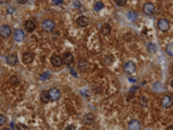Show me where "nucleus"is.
Returning a JSON list of instances; mask_svg holds the SVG:
<instances>
[{
	"label": "nucleus",
	"mask_w": 173,
	"mask_h": 130,
	"mask_svg": "<svg viewBox=\"0 0 173 130\" xmlns=\"http://www.w3.org/2000/svg\"><path fill=\"white\" fill-rule=\"evenodd\" d=\"M161 105L163 106V108H171V106L173 105V99H172V96L171 95H163L162 96V99H161Z\"/></svg>",
	"instance_id": "1"
},
{
	"label": "nucleus",
	"mask_w": 173,
	"mask_h": 130,
	"mask_svg": "<svg viewBox=\"0 0 173 130\" xmlns=\"http://www.w3.org/2000/svg\"><path fill=\"white\" fill-rule=\"evenodd\" d=\"M54 21L53 20H50V19H46L43 21V24H41V29H43L44 31L46 32H50V31H53L54 30Z\"/></svg>",
	"instance_id": "2"
},
{
	"label": "nucleus",
	"mask_w": 173,
	"mask_h": 130,
	"mask_svg": "<svg viewBox=\"0 0 173 130\" xmlns=\"http://www.w3.org/2000/svg\"><path fill=\"white\" fill-rule=\"evenodd\" d=\"M154 11H156V6H154L152 3H144L143 4V13L146 14V15H153Z\"/></svg>",
	"instance_id": "3"
},
{
	"label": "nucleus",
	"mask_w": 173,
	"mask_h": 130,
	"mask_svg": "<svg viewBox=\"0 0 173 130\" xmlns=\"http://www.w3.org/2000/svg\"><path fill=\"white\" fill-rule=\"evenodd\" d=\"M158 29H159L161 31H163V32H166V31H168L169 30V21H168L167 19H159L158 20Z\"/></svg>",
	"instance_id": "4"
},
{
	"label": "nucleus",
	"mask_w": 173,
	"mask_h": 130,
	"mask_svg": "<svg viewBox=\"0 0 173 130\" xmlns=\"http://www.w3.org/2000/svg\"><path fill=\"white\" fill-rule=\"evenodd\" d=\"M48 93H49L50 101H57V100H59V98H60L59 89H57V88H51V89L48 90Z\"/></svg>",
	"instance_id": "5"
},
{
	"label": "nucleus",
	"mask_w": 173,
	"mask_h": 130,
	"mask_svg": "<svg viewBox=\"0 0 173 130\" xmlns=\"http://www.w3.org/2000/svg\"><path fill=\"white\" fill-rule=\"evenodd\" d=\"M10 34H11V28L9 25H6V24L1 25V28H0V35H1V38H4V39L9 38Z\"/></svg>",
	"instance_id": "6"
},
{
	"label": "nucleus",
	"mask_w": 173,
	"mask_h": 130,
	"mask_svg": "<svg viewBox=\"0 0 173 130\" xmlns=\"http://www.w3.org/2000/svg\"><path fill=\"white\" fill-rule=\"evenodd\" d=\"M35 28H36V24H35V21L33 20V19H29V20L25 21L24 29H25L28 32H33V31L35 30Z\"/></svg>",
	"instance_id": "7"
},
{
	"label": "nucleus",
	"mask_w": 173,
	"mask_h": 130,
	"mask_svg": "<svg viewBox=\"0 0 173 130\" xmlns=\"http://www.w3.org/2000/svg\"><path fill=\"white\" fill-rule=\"evenodd\" d=\"M123 69L127 74H133L135 71V64L133 61H127L123 65Z\"/></svg>",
	"instance_id": "8"
},
{
	"label": "nucleus",
	"mask_w": 173,
	"mask_h": 130,
	"mask_svg": "<svg viewBox=\"0 0 173 130\" xmlns=\"http://www.w3.org/2000/svg\"><path fill=\"white\" fill-rule=\"evenodd\" d=\"M50 61H51V65L53 66H62V64H63V58H60L59 55H51V58H50Z\"/></svg>",
	"instance_id": "9"
},
{
	"label": "nucleus",
	"mask_w": 173,
	"mask_h": 130,
	"mask_svg": "<svg viewBox=\"0 0 173 130\" xmlns=\"http://www.w3.org/2000/svg\"><path fill=\"white\" fill-rule=\"evenodd\" d=\"M13 36H14V40L16 41H23L25 39V32L23 31L21 29H16L15 31L13 32Z\"/></svg>",
	"instance_id": "10"
},
{
	"label": "nucleus",
	"mask_w": 173,
	"mask_h": 130,
	"mask_svg": "<svg viewBox=\"0 0 173 130\" xmlns=\"http://www.w3.org/2000/svg\"><path fill=\"white\" fill-rule=\"evenodd\" d=\"M73 61H74V57H73L72 53H65L63 55V63L65 65H72Z\"/></svg>",
	"instance_id": "11"
},
{
	"label": "nucleus",
	"mask_w": 173,
	"mask_h": 130,
	"mask_svg": "<svg viewBox=\"0 0 173 130\" xmlns=\"http://www.w3.org/2000/svg\"><path fill=\"white\" fill-rule=\"evenodd\" d=\"M33 60H34V54L30 52H26L23 54V63L24 64H30Z\"/></svg>",
	"instance_id": "12"
},
{
	"label": "nucleus",
	"mask_w": 173,
	"mask_h": 130,
	"mask_svg": "<svg viewBox=\"0 0 173 130\" xmlns=\"http://www.w3.org/2000/svg\"><path fill=\"white\" fill-rule=\"evenodd\" d=\"M77 24L80 28H85V26L89 25V20H88L87 16H79L77 19Z\"/></svg>",
	"instance_id": "13"
},
{
	"label": "nucleus",
	"mask_w": 173,
	"mask_h": 130,
	"mask_svg": "<svg viewBox=\"0 0 173 130\" xmlns=\"http://www.w3.org/2000/svg\"><path fill=\"white\" fill-rule=\"evenodd\" d=\"M128 129L129 130H141V123L138 120H130L128 124Z\"/></svg>",
	"instance_id": "14"
},
{
	"label": "nucleus",
	"mask_w": 173,
	"mask_h": 130,
	"mask_svg": "<svg viewBox=\"0 0 173 130\" xmlns=\"http://www.w3.org/2000/svg\"><path fill=\"white\" fill-rule=\"evenodd\" d=\"M6 63L9 65H16L18 63V58H16V55L15 54H10V55H8L6 57Z\"/></svg>",
	"instance_id": "15"
},
{
	"label": "nucleus",
	"mask_w": 173,
	"mask_h": 130,
	"mask_svg": "<svg viewBox=\"0 0 173 130\" xmlns=\"http://www.w3.org/2000/svg\"><path fill=\"white\" fill-rule=\"evenodd\" d=\"M110 30H112V28L108 24H103L100 26V34L102 35H109L110 34Z\"/></svg>",
	"instance_id": "16"
},
{
	"label": "nucleus",
	"mask_w": 173,
	"mask_h": 130,
	"mask_svg": "<svg viewBox=\"0 0 173 130\" xmlns=\"http://www.w3.org/2000/svg\"><path fill=\"white\" fill-rule=\"evenodd\" d=\"M40 99H41V103H48V101H50V98H49V93L48 91H43L40 94Z\"/></svg>",
	"instance_id": "17"
},
{
	"label": "nucleus",
	"mask_w": 173,
	"mask_h": 130,
	"mask_svg": "<svg viewBox=\"0 0 173 130\" xmlns=\"http://www.w3.org/2000/svg\"><path fill=\"white\" fill-rule=\"evenodd\" d=\"M84 123L88 124V125H90L94 123V117H93L92 114H87L85 117H84Z\"/></svg>",
	"instance_id": "18"
},
{
	"label": "nucleus",
	"mask_w": 173,
	"mask_h": 130,
	"mask_svg": "<svg viewBox=\"0 0 173 130\" xmlns=\"http://www.w3.org/2000/svg\"><path fill=\"white\" fill-rule=\"evenodd\" d=\"M78 66H79V69H80V70H87V69H88V63L85 61V60L82 59L80 61H79Z\"/></svg>",
	"instance_id": "19"
},
{
	"label": "nucleus",
	"mask_w": 173,
	"mask_h": 130,
	"mask_svg": "<svg viewBox=\"0 0 173 130\" xmlns=\"http://www.w3.org/2000/svg\"><path fill=\"white\" fill-rule=\"evenodd\" d=\"M166 53H167V55H169V57H173V43L168 44L166 46Z\"/></svg>",
	"instance_id": "20"
},
{
	"label": "nucleus",
	"mask_w": 173,
	"mask_h": 130,
	"mask_svg": "<svg viewBox=\"0 0 173 130\" xmlns=\"http://www.w3.org/2000/svg\"><path fill=\"white\" fill-rule=\"evenodd\" d=\"M102 9H103V4L102 3L98 1V3L94 4V10L95 11H99V10H102Z\"/></svg>",
	"instance_id": "21"
},
{
	"label": "nucleus",
	"mask_w": 173,
	"mask_h": 130,
	"mask_svg": "<svg viewBox=\"0 0 173 130\" xmlns=\"http://www.w3.org/2000/svg\"><path fill=\"white\" fill-rule=\"evenodd\" d=\"M128 18L130 20H135V18H137V14L135 13H132V11H129L128 13Z\"/></svg>",
	"instance_id": "22"
},
{
	"label": "nucleus",
	"mask_w": 173,
	"mask_h": 130,
	"mask_svg": "<svg viewBox=\"0 0 173 130\" xmlns=\"http://www.w3.org/2000/svg\"><path fill=\"white\" fill-rule=\"evenodd\" d=\"M115 4L118 6H124L127 3H125V0H115Z\"/></svg>",
	"instance_id": "23"
},
{
	"label": "nucleus",
	"mask_w": 173,
	"mask_h": 130,
	"mask_svg": "<svg viewBox=\"0 0 173 130\" xmlns=\"http://www.w3.org/2000/svg\"><path fill=\"white\" fill-rule=\"evenodd\" d=\"M10 83L13 85H18V78L16 76H11L10 78Z\"/></svg>",
	"instance_id": "24"
},
{
	"label": "nucleus",
	"mask_w": 173,
	"mask_h": 130,
	"mask_svg": "<svg viewBox=\"0 0 173 130\" xmlns=\"http://www.w3.org/2000/svg\"><path fill=\"white\" fill-rule=\"evenodd\" d=\"M48 78H49V73H45V74H43V75H40L41 80H45V79H48Z\"/></svg>",
	"instance_id": "25"
},
{
	"label": "nucleus",
	"mask_w": 173,
	"mask_h": 130,
	"mask_svg": "<svg viewBox=\"0 0 173 130\" xmlns=\"http://www.w3.org/2000/svg\"><path fill=\"white\" fill-rule=\"evenodd\" d=\"M3 123H5V117L1 114V115H0V124L3 125Z\"/></svg>",
	"instance_id": "26"
},
{
	"label": "nucleus",
	"mask_w": 173,
	"mask_h": 130,
	"mask_svg": "<svg viewBox=\"0 0 173 130\" xmlns=\"http://www.w3.org/2000/svg\"><path fill=\"white\" fill-rule=\"evenodd\" d=\"M65 130H75V126L74 125H69V126L65 128Z\"/></svg>",
	"instance_id": "27"
},
{
	"label": "nucleus",
	"mask_w": 173,
	"mask_h": 130,
	"mask_svg": "<svg viewBox=\"0 0 173 130\" xmlns=\"http://www.w3.org/2000/svg\"><path fill=\"white\" fill-rule=\"evenodd\" d=\"M141 103H142V104H144V105L147 104V101H146V98H144V96H142V98H141Z\"/></svg>",
	"instance_id": "28"
},
{
	"label": "nucleus",
	"mask_w": 173,
	"mask_h": 130,
	"mask_svg": "<svg viewBox=\"0 0 173 130\" xmlns=\"http://www.w3.org/2000/svg\"><path fill=\"white\" fill-rule=\"evenodd\" d=\"M14 11H15V9H14V8H9V9H8V13H9V14H11V13H14Z\"/></svg>",
	"instance_id": "29"
},
{
	"label": "nucleus",
	"mask_w": 173,
	"mask_h": 130,
	"mask_svg": "<svg viewBox=\"0 0 173 130\" xmlns=\"http://www.w3.org/2000/svg\"><path fill=\"white\" fill-rule=\"evenodd\" d=\"M166 130H173V125H169V126H167Z\"/></svg>",
	"instance_id": "30"
},
{
	"label": "nucleus",
	"mask_w": 173,
	"mask_h": 130,
	"mask_svg": "<svg viewBox=\"0 0 173 130\" xmlns=\"http://www.w3.org/2000/svg\"><path fill=\"white\" fill-rule=\"evenodd\" d=\"M171 86L173 88V79H172V81H171Z\"/></svg>",
	"instance_id": "31"
},
{
	"label": "nucleus",
	"mask_w": 173,
	"mask_h": 130,
	"mask_svg": "<svg viewBox=\"0 0 173 130\" xmlns=\"http://www.w3.org/2000/svg\"><path fill=\"white\" fill-rule=\"evenodd\" d=\"M1 130H10V129H8V128H4V129H1Z\"/></svg>",
	"instance_id": "32"
}]
</instances>
